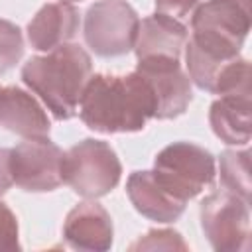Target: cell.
<instances>
[{"instance_id":"cell-1","label":"cell","mask_w":252,"mask_h":252,"mask_svg":"<svg viewBox=\"0 0 252 252\" xmlns=\"http://www.w3.org/2000/svg\"><path fill=\"white\" fill-rule=\"evenodd\" d=\"M156 100L138 71L126 75H91L79 102L83 124L98 134L142 132L154 118Z\"/></svg>"},{"instance_id":"cell-2","label":"cell","mask_w":252,"mask_h":252,"mask_svg":"<svg viewBox=\"0 0 252 252\" xmlns=\"http://www.w3.org/2000/svg\"><path fill=\"white\" fill-rule=\"evenodd\" d=\"M93 75L91 55L77 43L59 45L43 55L30 57L22 67V81L37 94L55 120H71Z\"/></svg>"},{"instance_id":"cell-21","label":"cell","mask_w":252,"mask_h":252,"mask_svg":"<svg viewBox=\"0 0 252 252\" xmlns=\"http://www.w3.org/2000/svg\"><path fill=\"white\" fill-rule=\"evenodd\" d=\"M201 0H156V12L187 24Z\"/></svg>"},{"instance_id":"cell-10","label":"cell","mask_w":252,"mask_h":252,"mask_svg":"<svg viewBox=\"0 0 252 252\" xmlns=\"http://www.w3.org/2000/svg\"><path fill=\"white\" fill-rule=\"evenodd\" d=\"M185 65L191 83L211 94H250V63L244 57L213 59L201 53L189 39L185 43Z\"/></svg>"},{"instance_id":"cell-5","label":"cell","mask_w":252,"mask_h":252,"mask_svg":"<svg viewBox=\"0 0 252 252\" xmlns=\"http://www.w3.org/2000/svg\"><path fill=\"white\" fill-rule=\"evenodd\" d=\"M152 171L165 189L189 201L213 185L217 165L213 154L203 146L173 142L158 152Z\"/></svg>"},{"instance_id":"cell-16","label":"cell","mask_w":252,"mask_h":252,"mask_svg":"<svg viewBox=\"0 0 252 252\" xmlns=\"http://www.w3.org/2000/svg\"><path fill=\"white\" fill-rule=\"evenodd\" d=\"M250 94H220L209 108V124L215 136L236 148L250 142Z\"/></svg>"},{"instance_id":"cell-14","label":"cell","mask_w":252,"mask_h":252,"mask_svg":"<svg viewBox=\"0 0 252 252\" xmlns=\"http://www.w3.org/2000/svg\"><path fill=\"white\" fill-rule=\"evenodd\" d=\"M81 28V14L69 2L43 4L28 24V41L35 51H51L69 43Z\"/></svg>"},{"instance_id":"cell-17","label":"cell","mask_w":252,"mask_h":252,"mask_svg":"<svg viewBox=\"0 0 252 252\" xmlns=\"http://www.w3.org/2000/svg\"><path fill=\"white\" fill-rule=\"evenodd\" d=\"M220 181L224 189L236 193L238 197L250 201V152L244 150H224L219 161Z\"/></svg>"},{"instance_id":"cell-24","label":"cell","mask_w":252,"mask_h":252,"mask_svg":"<svg viewBox=\"0 0 252 252\" xmlns=\"http://www.w3.org/2000/svg\"><path fill=\"white\" fill-rule=\"evenodd\" d=\"M0 89H2V85H0Z\"/></svg>"},{"instance_id":"cell-7","label":"cell","mask_w":252,"mask_h":252,"mask_svg":"<svg viewBox=\"0 0 252 252\" xmlns=\"http://www.w3.org/2000/svg\"><path fill=\"white\" fill-rule=\"evenodd\" d=\"M201 228L209 244L219 252L248 250L250 201L228 189L209 193L199 207Z\"/></svg>"},{"instance_id":"cell-20","label":"cell","mask_w":252,"mask_h":252,"mask_svg":"<svg viewBox=\"0 0 252 252\" xmlns=\"http://www.w3.org/2000/svg\"><path fill=\"white\" fill-rule=\"evenodd\" d=\"M18 219L12 209L0 201V250H20Z\"/></svg>"},{"instance_id":"cell-8","label":"cell","mask_w":252,"mask_h":252,"mask_svg":"<svg viewBox=\"0 0 252 252\" xmlns=\"http://www.w3.org/2000/svg\"><path fill=\"white\" fill-rule=\"evenodd\" d=\"M63 150L49 138H32L10 148L14 185L28 193H47L63 185Z\"/></svg>"},{"instance_id":"cell-15","label":"cell","mask_w":252,"mask_h":252,"mask_svg":"<svg viewBox=\"0 0 252 252\" xmlns=\"http://www.w3.org/2000/svg\"><path fill=\"white\" fill-rule=\"evenodd\" d=\"M187 39H189V32L185 24L156 12L140 20L134 51L138 59L154 57V55L179 57L185 49Z\"/></svg>"},{"instance_id":"cell-3","label":"cell","mask_w":252,"mask_h":252,"mask_svg":"<svg viewBox=\"0 0 252 252\" xmlns=\"http://www.w3.org/2000/svg\"><path fill=\"white\" fill-rule=\"evenodd\" d=\"M189 41L213 59H234L250 32V0H205L191 16Z\"/></svg>"},{"instance_id":"cell-13","label":"cell","mask_w":252,"mask_h":252,"mask_svg":"<svg viewBox=\"0 0 252 252\" xmlns=\"http://www.w3.org/2000/svg\"><path fill=\"white\" fill-rule=\"evenodd\" d=\"M126 193L142 217L163 224L177 220L187 207V201L165 189L152 169L132 171L126 181Z\"/></svg>"},{"instance_id":"cell-22","label":"cell","mask_w":252,"mask_h":252,"mask_svg":"<svg viewBox=\"0 0 252 252\" xmlns=\"http://www.w3.org/2000/svg\"><path fill=\"white\" fill-rule=\"evenodd\" d=\"M14 185L12 165H10V148H0V197Z\"/></svg>"},{"instance_id":"cell-6","label":"cell","mask_w":252,"mask_h":252,"mask_svg":"<svg viewBox=\"0 0 252 252\" xmlns=\"http://www.w3.org/2000/svg\"><path fill=\"white\" fill-rule=\"evenodd\" d=\"M140 18L126 0H100L89 6L83 22L87 47L98 57H120L134 49Z\"/></svg>"},{"instance_id":"cell-19","label":"cell","mask_w":252,"mask_h":252,"mask_svg":"<svg viewBox=\"0 0 252 252\" xmlns=\"http://www.w3.org/2000/svg\"><path fill=\"white\" fill-rule=\"evenodd\" d=\"M130 250H189V246L177 230L152 228L136 242H132Z\"/></svg>"},{"instance_id":"cell-12","label":"cell","mask_w":252,"mask_h":252,"mask_svg":"<svg viewBox=\"0 0 252 252\" xmlns=\"http://www.w3.org/2000/svg\"><path fill=\"white\" fill-rule=\"evenodd\" d=\"M0 128L24 140L49 138L51 120L32 93L12 85L0 89Z\"/></svg>"},{"instance_id":"cell-11","label":"cell","mask_w":252,"mask_h":252,"mask_svg":"<svg viewBox=\"0 0 252 252\" xmlns=\"http://www.w3.org/2000/svg\"><path fill=\"white\" fill-rule=\"evenodd\" d=\"M63 238L75 250L104 252L112 246L114 226L108 211L94 199L75 205L63 222Z\"/></svg>"},{"instance_id":"cell-18","label":"cell","mask_w":252,"mask_h":252,"mask_svg":"<svg viewBox=\"0 0 252 252\" xmlns=\"http://www.w3.org/2000/svg\"><path fill=\"white\" fill-rule=\"evenodd\" d=\"M22 55H24L22 30L14 22L0 18V75L14 69L16 63H20Z\"/></svg>"},{"instance_id":"cell-4","label":"cell","mask_w":252,"mask_h":252,"mask_svg":"<svg viewBox=\"0 0 252 252\" xmlns=\"http://www.w3.org/2000/svg\"><path fill=\"white\" fill-rule=\"evenodd\" d=\"M122 177V163L108 142L85 138L63 154V183L83 199L108 195Z\"/></svg>"},{"instance_id":"cell-9","label":"cell","mask_w":252,"mask_h":252,"mask_svg":"<svg viewBox=\"0 0 252 252\" xmlns=\"http://www.w3.org/2000/svg\"><path fill=\"white\" fill-rule=\"evenodd\" d=\"M134 71H138L152 89L156 100L154 118L171 120L181 116L189 108L193 100L191 79L183 71L179 57H167V55L142 57L138 59Z\"/></svg>"},{"instance_id":"cell-23","label":"cell","mask_w":252,"mask_h":252,"mask_svg":"<svg viewBox=\"0 0 252 252\" xmlns=\"http://www.w3.org/2000/svg\"><path fill=\"white\" fill-rule=\"evenodd\" d=\"M61 2H69V4H73V2H81V0H61Z\"/></svg>"}]
</instances>
